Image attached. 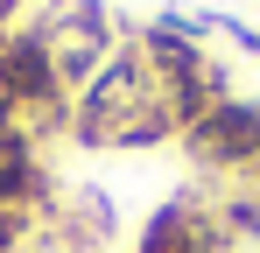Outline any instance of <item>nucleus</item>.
Returning a JSON list of instances; mask_svg holds the SVG:
<instances>
[{"label":"nucleus","instance_id":"nucleus-1","mask_svg":"<svg viewBox=\"0 0 260 253\" xmlns=\"http://www.w3.org/2000/svg\"><path fill=\"white\" fill-rule=\"evenodd\" d=\"M36 28H43L49 64H56V78L71 84V99H78V91L120 56V42H127V36H120V21H113L99 0H63V7H49Z\"/></svg>","mask_w":260,"mask_h":253},{"label":"nucleus","instance_id":"nucleus-2","mask_svg":"<svg viewBox=\"0 0 260 253\" xmlns=\"http://www.w3.org/2000/svg\"><path fill=\"white\" fill-rule=\"evenodd\" d=\"M0 78L14 91V120L28 126V134H56V126L71 120V84L56 78V64H49V42L43 28H14V36L0 42Z\"/></svg>","mask_w":260,"mask_h":253},{"label":"nucleus","instance_id":"nucleus-3","mask_svg":"<svg viewBox=\"0 0 260 253\" xmlns=\"http://www.w3.org/2000/svg\"><path fill=\"white\" fill-rule=\"evenodd\" d=\"M183 155L218 176H246L260 162V99H218L197 126H183Z\"/></svg>","mask_w":260,"mask_h":253},{"label":"nucleus","instance_id":"nucleus-4","mask_svg":"<svg viewBox=\"0 0 260 253\" xmlns=\"http://www.w3.org/2000/svg\"><path fill=\"white\" fill-rule=\"evenodd\" d=\"M56 190H49V169L36 155V134L14 120V113H0V204H21V211H43Z\"/></svg>","mask_w":260,"mask_h":253},{"label":"nucleus","instance_id":"nucleus-5","mask_svg":"<svg viewBox=\"0 0 260 253\" xmlns=\"http://www.w3.org/2000/svg\"><path fill=\"white\" fill-rule=\"evenodd\" d=\"M218 225H225V239H260V190L253 183H239L232 197H218Z\"/></svg>","mask_w":260,"mask_h":253},{"label":"nucleus","instance_id":"nucleus-6","mask_svg":"<svg viewBox=\"0 0 260 253\" xmlns=\"http://www.w3.org/2000/svg\"><path fill=\"white\" fill-rule=\"evenodd\" d=\"M36 239V211H21V204H0V253H21Z\"/></svg>","mask_w":260,"mask_h":253},{"label":"nucleus","instance_id":"nucleus-7","mask_svg":"<svg viewBox=\"0 0 260 253\" xmlns=\"http://www.w3.org/2000/svg\"><path fill=\"white\" fill-rule=\"evenodd\" d=\"M21 7H28V0H0V42L21 28Z\"/></svg>","mask_w":260,"mask_h":253},{"label":"nucleus","instance_id":"nucleus-8","mask_svg":"<svg viewBox=\"0 0 260 253\" xmlns=\"http://www.w3.org/2000/svg\"><path fill=\"white\" fill-rule=\"evenodd\" d=\"M239 183H253V190H260V162H253V169H246V176H239Z\"/></svg>","mask_w":260,"mask_h":253}]
</instances>
